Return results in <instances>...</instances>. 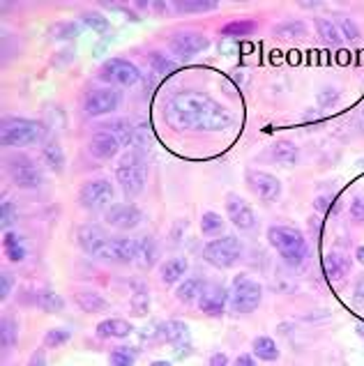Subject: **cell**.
<instances>
[{"label":"cell","instance_id":"cell-36","mask_svg":"<svg viewBox=\"0 0 364 366\" xmlns=\"http://www.w3.org/2000/svg\"><path fill=\"white\" fill-rule=\"evenodd\" d=\"M81 19H84V23L88 28H93L95 32H99V35H108V32H111V23H108V19L102 12H97V10L84 12V14H81Z\"/></svg>","mask_w":364,"mask_h":366},{"label":"cell","instance_id":"cell-32","mask_svg":"<svg viewBox=\"0 0 364 366\" xmlns=\"http://www.w3.org/2000/svg\"><path fill=\"white\" fill-rule=\"evenodd\" d=\"M251 348H253V355L263 359V362H277L279 359V348L270 336H256L251 341Z\"/></svg>","mask_w":364,"mask_h":366},{"label":"cell","instance_id":"cell-50","mask_svg":"<svg viewBox=\"0 0 364 366\" xmlns=\"http://www.w3.org/2000/svg\"><path fill=\"white\" fill-rule=\"evenodd\" d=\"M28 362L30 364H44V355H42V352H37V355H32Z\"/></svg>","mask_w":364,"mask_h":366},{"label":"cell","instance_id":"cell-34","mask_svg":"<svg viewBox=\"0 0 364 366\" xmlns=\"http://www.w3.org/2000/svg\"><path fill=\"white\" fill-rule=\"evenodd\" d=\"M251 32H256V21H251V19H236L222 26L224 37H247V35H251Z\"/></svg>","mask_w":364,"mask_h":366},{"label":"cell","instance_id":"cell-37","mask_svg":"<svg viewBox=\"0 0 364 366\" xmlns=\"http://www.w3.org/2000/svg\"><path fill=\"white\" fill-rule=\"evenodd\" d=\"M224 231V219L217 212H203L201 214V233L208 238H215Z\"/></svg>","mask_w":364,"mask_h":366},{"label":"cell","instance_id":"cell-46","mask_svg":"<svg viewBox=\"0 0 364 366\" xmlns=\"http://www.w3.org/2000/svg\"><path fill=\"white\" fill-rule=\"evenodd\" d=\"M12 224V200H5L3 205V226H10Z\"/></svg>","mask_w":364,"mask_h":366},{"label":"cell","instance_id":"cell-27","mask_svg":"<svg viewBox=\"0 0 364 366\" xmlns=\"http://www.w3.org/2000/svg\"><path fill=\"white\" fill-rule=\"evenodd\" d=\"M272 32L277 35L279 39H305L309 28H307L305 21H300V19H286V21H281V23L274 26Z\"/></svg>","mask_w":364,"mask_h":366},{"label":"cell","instance_id":"cell-3","mask_svg":"<svg viewBox=\"0 0 364 366\" xmlns=\"http://www.w3.org/2000/svg\"><path fill=\"white\" fill-rule=\"evenodd\" d=\"M267 242L277 249L279 256L288 265H300L307 258V240L302 231L291 226H270L267 228Z\"/></svg>","mask_w":364,"mask_h":366},{"label":"cell","instance_id":"cell-52","mask_svg":"<svg viewBox=\"0 0 364 366\" xmlns=\"http://www.w3.org/2000/svg\"><path fill=\"white\" fill-rule=\"evenodd\" d=\"M362 124H364V113H362Z\"/></svg>","mask_w":364,"mask_h":366},{"label":"cell","instance_id":"cell-42","mask_svg":"<svg viewBox=\"0 0 364 366\" xmlns=\"http://www.w3.org/2000/svg\"><path fill=\"white\" fill-rule=\"evenodd\" d=\"M336 102H339V93H336L334 88H325V90H323V93H318V104H320V108L334 106Z\"/></svg>","mask_w":364,"mask_h":366},{"label":"cell","instance_id":"cell-6","mask_svg":"<svg viewBox=\"0 0 364 366\" xmlns=\"http://www.w3.org/2000/svg\"><path fill=\"white\" fill-rule=\"evenodd\" d=\"M260 300H263V286L247 274H238L231 283L229 290V304L236 314H251L258 309Z\"/></svg>","mask_w":364,"mask_h":366},{"label":"cell","instance_id":"cell-29","mask_svg":"<svg viewBox=\"0 0 364 366\" xmlns=\"http://www.w3.org/2000/svg\"><path fill=\"white\" fill-rule=\"evenodd\" d=\"M314 28H316V32H318V37L325 41V44L329 46H341L343 44V37H341V32H339V26L332 23L327 17H316L314 19Z\"/></svg>","mask_w":364,"mask_h":366},{"label":"cell","instance_id":"cell-43","mask_svg":"<svg viewBox=\"0 0 364 366\" xmlns=\"http://www.w3.org/2000/svg\"><path fill=\"white\" fill-rule=\"evenodd\" d=\"M51 32L56 35V39H67V37H72V35H77L79 28L74 23H58L56 28H51Z\"/></svg>","mask_w":364,"mask_h":366},{"label":"cell","instance_id":"cell-18","mask_svg":"<svg viewBox=\"0 0 364 366\" xmlns=\"http://www.w3.org/2000/svg\"><path fill=\"white\" fill-rule=\"evenodd\" d=\"M196 304L203 314L217 318L224 314L226 307H229V290H226L224 286H219V283H205L203 293H201V297H198Z\"/></svg>","mask_w":364,"mask_h":366},{"label":"cell","instance_id":"cell-8","mask_svg":"<svg viewBox=\"0 0 364 366\" xmlns=\"http://www.w3.org/2000/svg\"><path fill=\"white\" fill-rule=\"evenodd\" d=\"M10 177L19 189L23 191H35L42 186V171L35 164V159H30L28 155H15L8 162Z\"/></svg>","mask_w":364,"mask_h":366},{"label":"cell","instance_id":"cell-19","mask_svg":"<svg viewBox=\"0 0 364 366\" xmlns=\"http://www.w3.org/2000/svg\"><path fill=\"white\" fill-rule=\"evenodd\" d=\"M120 148H122L120 141L106 129L95 131V134L90 136V141H88V152H90L95 159H99V162H108V159H113L120 152Z\"/></svg>","mask_w":364,"mask_h":366},{"label":"cell","instance_id":"cell-2","mask_svg":"<svg viewBox=\"0 0 364 366\" xmlns=\"http://www.w3.org/2000/svg\"><path fill=\"white\" fill-rule=\"evenodd\" d=\"M146 180H148V164L143 152L136 148L127 150L118 159V166H115V182L120 184L122 193L127 198L141 196L143 189H146Z\"/></svg>","mask_w":364,"mask_h":366},{"label":"cell","instance_id":"cell-48","mask_svg":"<svg viewBox=\"0 0 364 366\" xmlns=\"http://www.w3.org/2000/svg\"><path fill=\"white\" fill-rule=\"evenodd\" d=\"M355 302L360 304V307H364V279H360V283H357V288H355Z\"/></svg>","mask_w":364,"mask_h":366},{"label":"cell","instance_id":"cell-38","mask_svg":"<svg viewBox=\"0 0 364 366\" xmlns=\"http://www.w3.org/2000/svg\"><path fill=\"white\" fill-rule=\"evenodd\" d=\"M148 62H150V67L155 69V74H162V76L171 74L178 67L175 60H169L166 55H162L160 51H150L148 53Z\"/></svg>","mask_w":364,"mask_h":366},{"label":"cell","instance_id":"cell-41","mask_svg":"<svg viewBox=\"0 0 364 366\" xmlns=\"http://www.w3.org/2000/svg\"><path fill=\"white\" fill-rule=\"evenodd\" d=\"M339 32H341L343 39H350V41L360 39V28H357L355 21L348 19V17H341L339 19Z\"/></svg>","mask_w":364,"mask_h":366},{"label":"cell","instance_id":"cell-10","mask_svg":"<svg viewBox=\"0 0 364 366\" xmlns=\"http://www.w3.org/2000/svg\"><path fill=\"white\" fill-rule=\"evenodd\" d=\"M208 46H210V39L198 30H178L169 37L171 53L178 55V58H182V60L194 58L196 53L205 51Z\"/></svg>","mask_w":364,"mask_h":366},{"label":"cell","instance_id":"cell-24","mask_svg":"<svg viewBox=\"0 0 364 366\" xmlns=\"http://www.w3.org/2000/svg\"><path fill=\"white\" fill-rule=\"evenodd\" d=\"M323 269H325V276L329 281H341L350 272V258L339 251H332L323 258Z\"/></svg>","mask_w":364,"mask_h":366},{"label":"cell","instance_id":"cell-51","mask_svg":"<svg viewBox=\"0 0 364 366\" xmlns=\"http://www.w3.org/2000/svg\"><path fill=\"white\" fill-rule=\"evenodd\" d=\"M355 256H357V260H360V262H364V247H360V249H357V251H355Z\"/></svg>","mask_w":364,"mask_h":366},{"label":"cell","instance_id":"cell-26","mask_svg":"<svg viewBox=\"0 0 364 366\" xmlns=\"http://www.w3.org/2000/svg\"><path fill=\"white\" fill-rule=\"evenodd\" d=\"M298 145L291 143V141H277L270 148V159L274 164L279 166H286V168H291V166L298 164Z\"/></svg>","mask_w":364,"mask_h":366},{"label":"cell","instance_id":"cell-16","mask_svg":"<svg viewBox=\"0 0 364 366\" xmlns=\"http://www.w3.org/2000/svg\"><path fill=\"white\" fill-rule=\"evenodd\" d=\"M160 336L178 355H189L191 352V334H189V327L182 320H164L160 325Z\"/></svg>","mask_w":364,"mask_h":366},{"label":"cell","instance_id":"cell-17","mask_svg":"<svg viewBox=\"0 0 364 366\" xmlns=\"http://www.w3.org/2000/svg\"><path fill=\"white\" fill-rule=\"evenodd\" d=\"M226 212H229L231 224L238 231H251L256 226V214H253L249 203L238 193H226Z\"/></svg>","mask_w":364,"mask_h":366},{"label":"cell","instance_id":"cell-45","mask_svg":"<svg viewBox=\"0 0 364 366\" xmlns=\"http://www.w3.org/2000/svg\"><path fill=\"white\" fill-rule=\"evenodd\" d=\"M350 214H353V219L364 221V196H357L353 200V205H350Z\"/></svg>","mask_w":364,"mask_h":366},{"label":"cell","instance_id":"cell-11","mask_svg":"<svg viewBox=\"0 0 364 366\" xmlns=\"http://www.w3.org/2000/svg\"><path fill=\"white\" fill-rule=\"evenodd\" d=\"M120 102H122V97L115 88H111V86L97 88V90H90V93H88L84 110L88 117L108 115V113H113V110H118Z\"/></svg>","mask_w":364,"mask_h":366},{"label":"cell","instance_id":"cell-9","mask_svg":"<svg viewBox=\"0 0 364 366\" xmlns=\"http://www.w3.org/2000/svg\"><path fill=\"white\" fill-rule=\"evenodd\" d=\"M99 79L106 81V83H111V86L129 88V86H134V83L141 81V72H139V67H136L132 60L111 58V60H106L104 65L99 67Z\"/></svg>","mask_w":364,"mask_h":366},{"label":"cell","instance_id":"cell-47","mask_svg":"<svg viewBox=\"0 0 364 366\" xmlns=\"http://www.w3.org/2000/svg\"><path fill=\"white\" fill-rule=\"evenodd\" d=\"M210 364L212 366H226V364H229V357H226L224 352H217V355L210 357Z\"/></svg>","mask_w":364,"mask_h":366},{"label":"cell","instance_id":"cell-21","mask_svg":"<svg viewBox=\"0 0 364 366\" xmlns=\"http://www.w3.org/2000/svg\"><path fill=\"white\" fill-rule=\"evenodd\" d=\"M189 262L184 256H171L160 265V279L162 283H166V286H173V283H180L184 272H187Z\"/></svg>","mask_w":364,"mask_h":366},{"label":"cell","instance_id":"cell-15","mask_svg":"<svg viewBox=\"0 0 364 366\" xmlns=\"http://www.w3.org/2000/svg\"><path fill=\"white\" fill-rule=\"evenodd\" d=\"M141 221H143V212L132 203H118L106 210V224L115 228V231L129 233L134 228H139Z\"/></svg>","mask_w":364,"mask_h":366},{"label":"cell","instance_id":"cell-31","mask_svg":"<svg viewBox=\"0 0 364 366\" xmlns=\"http://www.w3.org/2000/svg\"><path fill=\"white\" fill-rule=\"evenodd\" d=\"M5 251H8V258L12 262H21L26 260V256H28V249H26V240L21 238L19 233L15 231H8L5 233Z\"/></svg>","mask_w":364,"mask_h":366},{"label":"cell","instance_id":"cell-1","mask_svg":"<svg viewBox=\"0 0 364 366\" xmlns=\"http://www.w3.org/2000/svg\"><path fill=\"white\" fill-rule=\"evenodd\" d=\"M164 117L178 131H224L233 124L231 110L198 90L171 95L164 102Z\"/></svg>","mask_w":364,"mask_h":366},{"label":"cell","instance_id":"cell-35","mask_svg":"<svg viewBox=\"0 0 364 366\" xmlns=\"http://www.w3.org/2000/svg\"><path fill=\"white\" fill-rule=\"evenodd\" d=\"M173 10L180 14H203V12H215L217 3H212V0H178Z\"/></svg>","mask_w":364,"mask_h":366},{"label":"cell","instance_id":"cell-25","mask_svg":"<svg viewBox=\"0 0 364 366\" xmlns=\"http://www.w3.org/2000/svg\"><path fill=\"white\" fill-rule=\"evenodd\" d=\"M74 302H77V307L84 314H99V311L108 309V302L99 293H95V290H77L74 293Z\"/></svg>","mask_w":364,"mask_h":366},{"label":"cell","instance_id":"cell-49","mask_svg":"<svg viewBox=\"0 0 364 366\" xmlns=\"http://www.w3.org/2000/svg\"><path fill=\"white\" fill-rule=\"evenodd\" d=\"M236 364H240V366H253V364H256V359H253L251 355H238L236 357Z\"/></svg>","mask_w":364,"mask_h":366},{"label":"cell","instance_id":"cell-4","mask_svg":"<svg viewBox=\"0 0 364 366\" xmlns=\"http://www.w3.org/2000/svg\"><path fill=\"white\" fill-rule=\"evenodd\" d=\"M46 127L28 117H5L3 122V143L8 148H23V145L42 143Z\"/></svg>","mask_w":364,"mask_h":366},{"label":"cell","instance_id":"cell-28","mask_svg":"<svg viewBox=\"0 0 364 366\" xmlns=\"http://www.w3.org/2000/svg\"><path fill=\"white\" fill-rule=\"evenodd\" d=\"M32 302H35V307L42 309L44 314H60V311L65 309L63 297H60L56 290H51V288H39Z\"/></svg>","mask_w":364,"mask_h":366},{"label":"cell","instance_id":"cell-14","mask_svg":"<svg viewBox=\"0 0 364 366\" xmlns=\"http://www.w3.org/2000/svg\"><path fill=\"white\" fill-rule=\"evenodd\" d=\"M111 235H108L106 228H102L97 224H84L79 226L77 231V244L84 253L93 256V258H99L102 249L108 244Z\"/></svg>","mask_w":364,"mask_h":366},{"label":"cell","instance_id":"cell-40","mask_svg":"<svg viewBox=\"0 0 364 366\" xmlns=\"http://www.w3.org/2000/svg\"><path fill=\"white\" fill-rule=\"evenodd\" d=\"M108 362L111 364H118V366H127V364H134L136 362V355L132 348H113L111 355H108Z\"/></svg>","mask_w":364,"mask_h":366},{"label":"cell","instance_id":"cell-39","mask_svg":"<svg viewBox=\"0 0 364 366\" xmlns=\"http://www.w3.org/2000/svg\"><path fill=\"white\" fill-rule=\"evenodd\" d=\"M70 338H72V329L56 327V329H49L44 334V345H49V348H58V345H65Z\"/></svg>","mask_w":364,"mask_h":366},{"label":"cell","instance_id":"cell-7","mask_svg":"<svg viewBox=\"0 0 364 366\" xmlns=\"http://www.w3.org/2000/svg\"><path fill=\"white\" fill-rule=\"evenodd\" d=\"M115 189L106 177H95L81 184L79 203L88 212H106L113 205Z\"/></svg>","mask_w":364,"mask_h":366},{"label":"cell","instance_id":"cell-22","mask_svg":"<svg viewBox=\"0 0 364 366\" xmlns=\"http://www.w3.org/2000/svg\"><path fill=\"white\" fill-rule=\"evenodd\" d=\"M157 258H160V247H157L153 235L136 238V262H139V267H153Z\"/></svg>","mask_w":364,"mask_h":366},{"label":"cell","instance_id":"cell-44","mask_svg":"<svg viewBox=\"0 0 364 366\" xmlns=\"http://www.w3.org/2000/svg\"><path fill=\"white\" fill-rule=\"evenodd\" d=\"M12 286H15V276H12V272L5 269L3 276H0V297H3V300H8V297H10Z\"/></svg>","mask_w":364,"mask_h":366},{"label":"cell","instance_id":"cell-12","mask_svg":"<svg viewBox=\"0 0 364 366\" xmlns=\"http://www.w3.org/2000/svg\"><path fill=\"white\" fill-rule=\"evenodd\" d=\"M245 180H247L249 191L258 200H263V203H272V200H277L281 196V182H279V177L272 175V173L249 168L245 173Z\"/></svg>","mask_w":364,"mask_h":366},{"label":"cell","instance_id":"cell-5","mask_svg":"<svg viewBox=\"0 0 364 366\" xmlns=\"http://www.w3.org/2000/svg\"><path fill=\"white\" fill-rule=\"evenodd\" d=\"M245 247L236 235H224L219 240H210L203 247V260L217 269H229L242 260Z\"/></svg>","mask_w":364,"mask_h":366},{"label":"cell","instance_id":"cell-23","mask_svg":"<svg viewBox=\"0 0 364 366\" xmlns=\"http://www.w3.org/2000/svg\"><path fill=\"white\" fill-rule=\"evenodd\" d=\"M205 283H208V281H205L203 276H189V279H182L180 283H178V288H175V300L182 302V304L198 302V297H201Z\"/></svg>","mask_w":364,"mask_h":366},{"label":"cell","instance_id":"cell-20","mask_svg":"<svg viewBox=\"0 0 364 366\" xmlns=\"http://www.w3.org/2000/svg\"><path fill=\"white\" fill-rule=\"evenodd\" d=\"M95 331H97L102 341H111V338H127L134 331V327L132 322L122 320V318H106V320L97 322Z\"/></svg>","mask_w":364,"mask_h":366},{"label":"cell","instance_id":"cell-30","mask_svg":"<svg viewBox=\"0 0 364 366\" xmlns=\"http://www.w3.org/2000/svg\"><path fill=\"white\" fill-rule=\"evenodd\" d=\"M42 159H44V164L49 166L53 173H63L65 171L67 159H65V152H63V148H60L58 141H46L44 143Z\"/></svg>","mask_w":364,"mask_h":366},{"label":"cell","instance_id":"cell-33","mask_svg":"<svg viewBox=\"0 0 364 366\" xmlns=\"http://www.w3.org/2000/svg\"><path fill=\"white\" fill-rule=\"evenodd\" d=\"M0 338H3V348L12 350L19 343V320L15 316H5L0 325Z\"/></svg>","mask_w":364,"mask_h":366},{"label":"cell","instance_id":"cell-13","mask_svg":"<svg viewBox=\"0 0 364 366\" xmlns=\"http://www.w3.org/2000/svg\"><path fill=\"white\" fill-rule=\"evenodd\" d=\"M104 262H113V265H127V262L136 260V240L127 238V235H111L108 244L102 249L99 258Z\"/></svg>","mask_w":364,"mask_h":366}]
</instances>
